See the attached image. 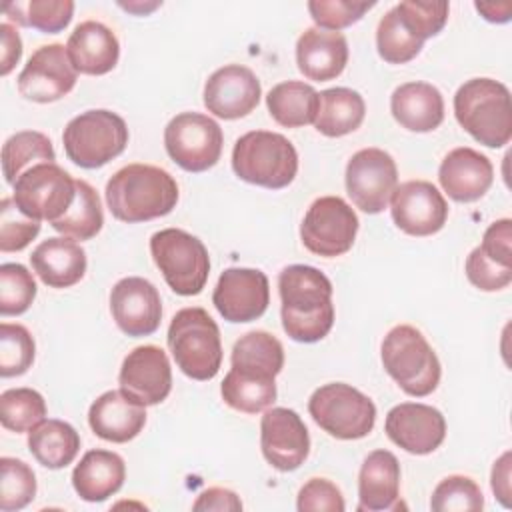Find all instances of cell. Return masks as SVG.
<instances>
[{"label": "cell", "instance_id": "43", "mask_svg": "<svg viewBox=\"0 0 512 512\" xmlns=\"http://www.w3.org/2000/svg\"><path fill=\"white\" fill-rule=\"evenodd\" d=\"M430 508L436 512H476L484 508V496L472 478L452 474L434 488Z\"/></svg>", "mask_w": 512, "mask_h": 512}, {"label": "cell", "instance_id": "15", "mask_svg": "<svg viewBox=\"0 0 512 512\" xmlns=\"http://www.w3.org/2000/svg\"><path fill=\"white\" fill-rule=\"evenodd\" d=\"M212 304L228 322H252L260 318L270 304V284L262 270L226 268L214 288Z\"/></svg>", "mask_w": 512, "mask_h": 512}, {"label": "cell", "instance_id": "33", "mask_svg": "<svg viewBox=\"0 0 512 512\" xmlns=\"http://www.w3.org/2000/svg\"><path fill=\"white\" fill-rule=\"evenodd\" d=\"M28 450L38 464L50 470H60L76 458L80 450V436L72 424L48 418L28 432Z\"/></svg>", "mask_w": 512, "mask_h": 512}, {"label": "cell", "instance_id": "12", "mask_svg": "<svg viewBox=\"0 0 512 512\" xmlns=\"http://www.w3.org/2000/svg\"><path fill=\"white\" fill-rule=\"evenodd\" d=\"M358 232V216L340 196L316 198L300 224V238L306 250L316 256L336 258L346 254Z\"/></svg>", "mask_w": 512, "mask_h": 512}, {"label": "cell", "instance_id": "45", "mask_svg": "<svg viewBox=\"0 0 512 512\" xmlns=\"http://www.w3.org/2000/svg\"><path fill=\"white\" fill-rule=\"evenodd\" d=\"M40 232V220L28 218L18 210L12 198L0 202V250L18 252L24 250Z\"/></svg>", "mask_w": 512, "mask_h": 512}, {"label": "cell", "instance_id": "44", "mask_svg": "<svg viewBox=\"0 0 512 512\" xmlns=\"http://www.w3.org/2000/svg\"><path fill=\"white\" fill-rule=\"evenodd\" d=\"M406 28L422 42L436 36L448 22V2H418L406 0L394 6Z\"/></svg>", "mask_w": 512, "mask_h": 512}, {"label": "cell", "instance_id": "40", "mask_svg": "<svg viewBox=\"0 0 512 512\" xmlns=\"http://www.w3.org/2000/svg\"><path fill=\"white\" fill-rule=\"evenodd\" d=\"M36 496V476L18 458H0V510L14 512L26 508Z\"/></svg>", "mask_w": 512, "mask_h": 512}, {"label": "cell", "instance_id": "21", "mask_svg": "<svg viewBox=\"0 0 512 512\" xmlns=\"http://www.w3.org/2000/svg\"><path fill=\"white\" fill-rule=\"evenodd\" d=\"M120 390L144 406L160 404L172 390V368L160 346H136L122 362L118 374Z\"/></svg>", "mask_w": 512, "mask_h": 512}, {"label": "cell", "instance_id": "28", "mask_svg": "<svg viewBox=\"0 0 512 512\" xmlns=\"http://www.w3.org/2000/svg\"><path fill=\"white\" fill-rule=\"evenodd\" d=\"M30 264L46 286L70 288L86 272V252L74 238L54 236L32 250Z\"/></svg>", "mask_w": 512, "mask_h": 512}, {"label": "cell", "instance_id": "1", "mask_svg": "<svg viewBox=\"0 0 512 512\" xmlns=\"http://www.w3.org/2000/svg\"><path fill=\"white\" fill-rule=\"evenodd\" d=\"M284 332L304 344L322 340L334 324L332 282L314 266L292 264L278 276Z\"/></svg>", "mask_w": 512, "mask_h": 512}, {"label": "cell", "instance_id": "13", "mask_svg": "<svg viewBox=\"0 0 512 512\" xmlns=\"http://www.w3.org/2000/svg\"><path fill=\"white\" fill-rule=\"evenodd\" d=\"M398 186L394 158L380 148H362L346 164V192L366 214L382 212Z\"/></svg>", "mask_w": 512, "mask_h": 512}, {"label": "cell", "instance_id": "35", "mask_svg": "<svg viewBox=\"0 0 512 512\" xmlns=\"http://www.w3.org/2000/svg\"><path fill=\"white\" fill-rule=\"evenodd\" d=\"M42 162H56L54 146L42 132H16L2 146V174L8 184H14L26 170Z\"/></svg>", "mask_w": 512, "mask_h": 512}, {"label": "cell", "instance_id": "25", "mask_svg": "<svg viewBox=\"0 0 512 512\" xmlns=\"http://www.w3.org/2000/svg\"><path fill=\"white\" fill-rule=\"evenodd\" d=\"M88 424L98 438L124 444L142 432L146 424V406L124 390H108L92 402Z\"/></svg>", "mask_w": 512, "mask_h": 512}, {"label": "cell", "instance_id": "48", "mask_svg": "<svg viewBox=\"0 0 512 512\" xmlns=\"http://www.w3.org/2000/svg\"><path fill=\"white\" fill-rule=\"evenodd\" d=\"M192 510H218V512L232 510V512H238V510H242V502H240L236 492L216 486V488L204 490L196 498V502L192 504Z\"/></svg>", "mask_w": 512, "mask_h": 512}, {"label": "cell", "instance_id": "3", "mask_svg": "<svg viewBox=\"0 0 512 512\" xmlns=\"http://www.w3.org/2000/svg\"><path fill=\"white\" fill-rule=\"evenodd\" d=\"M454 116L476 142L488 148H502L512 138L510 90L498 80H466L454 94Z\"/></svg>", "mask_w": 512, "mask_h": 512}, {"label": "cell", "instance_id": "18", "mask_svg": "<svg viewBox=\"0 0 512 512\" xmlns=\"http://www.w3.org/2000/svg\"><path fill=\"white\" fill-rule=\"evenodd\" d=\"M110 312L116 326L128 336H150L162 318V300L152 282L128 276L114 284L110 292Z\"/></svg>", "mask_w": 512, "mask_h": 512}, {"label": "cell", "instance_id": "49", "mask_svg": "<svg viewBox=\"0 0 512 512\" xmlns=\"http://www.w3.org/2000/svg\"><path fill=\"white\" fill-rule=\"evenodd\" d=\"M0 36H2V50H0V74L6 76L10 74V70L20 62V56H22V40H20V34L18 30L4 22L0 24Z\"/></svg>", "mask_w": 512, "mask_h": 512}, {"label": "cell", "instance_id": "41", "mask_svg": "<svg viewBox=\"0 0 512 512\" xmlns=\"http://www.w3.org/2000/svg\"><path fill=\"white\" fill-rule=\"evenodd\" d=\"M36 298V280L26 266L6 262L0 266V314H24Z\"/></svg>", "mask_w": 512, "mask_h": 512}, {"label": "cell", "instance_id": "39", "mask_svg": "<svg viewBox=\"0 0 512 512\" xmlns=\"http://www.w3.org/2000/svg\"><path fill=\"white\" fill-rule=\"evenodd\" d=\"M46 420V402L32 388H10L0 394V422L12 432H30Z\"/></svg>", "mask_w": 512, "mask_h": 512}, {"label": "cell", "instance_id": "8", "mask_svg": "<svg viewBox=\"0 0 512 512\" xmlns=\"http://www.w3.org/2000/svg\"><path fill=\"white\" fill-rule=\"evenodd\" d=\"M150 254L166 284L180 296H196L210 274L208 250L186 230L164 228L150 238Z\"/></svg>", "mask_w": 512, "mask_h": 512}, {"label": "cell", "instance_id": "17", "mask_svg": "<svg viewBox=\"0 0 512 512\" xmlns=\"http://www.w3.org/2000/svg\"><path fill=\"white\" fill-rule=\"evenodd\" d=\"M260 448L272 468L280 472L300 468L310 452V436L298 412L268 408L260 420Z\"/></svg>", "mask_w": 512, "mask_h": 512}, {"label": "cell", "instance_id": "6", "mask_svg": "<svg viewBox=\"0 0 512 512\" xmlns=\"http://www.w3.org/2000/svg\"><path fill=\"white\" fill-rule=\"evenodd\" d=\"M232 170L248 184L280 190L298 172V152L278 132L252 130L236 140L232 148Z\"/></svg>", "mask_w": 512, "mask_h": 512}, {"label": "cell", "instance_id": "47", "mask_svg": "<svg viewBox=\"0 0 512 512\" xmlns=\"http://www.w3.org/2000/svg\"><path fill=\"white\" fill-rule=\"evenodd\" d=\"M296 508L300 512H342L346 504L336 484L326 478H310L298 492Z\"/></svg>", "mask_w": 512, "mask_h": 512}, {"label": "cell", "instance_id": "27", "mask_svg": "<svg viewBox=\"0 0 512 512\" xmlns=\"http://www.w3.org/2000/svg\"><path fill=\"white\" fill-rule=\"evenodd\" d=\"M348 62V42L342 32L306 28L296 42L298 70L314 82H328L340 76Z\"/></svg>", "mask_w": 512, "mask_h": 512}, {"label": "cell", "instance_id": "10", "mask_svg": "<svg viewBox=\"0 0 512 512\" xmlns=\"http://www.w3.org/2000/svg\"><path fill=\"white\" fill-rule=\"evenodd\" d=\"M12 200L34 220H60L76 198V180L56 162H42L26 170L12 184Z\"/></svg>", "mask_w": 512, "mask_h": 512}, {"label": "cell", "instance_id": "9", "mask_svg": "<svg viewBox=\"0 0 512 512\" xmlns=\"http://www.w3.org/2000/svg\"><path fill=\"white\" fill-rule=\"evenodd\" d=\"M308 412L324 432L338 440L364 438L376 422L374 402L344 382L316 388L308 400Z\"/></svg>", "mask_w": 512, "mask_h": 512}, {"label": "cell", "instance_id": "24", "mask_svg": "<svg viewBox=\"0 0 512 512\" xmlns=\"http://www.w3.org/2000/svg\"><path fill=\"white\" fill-rule=\"evenodd\" d=\"M442 190L456 202L480 200L494 182V166L488 156L474 148L460 146L450 150L438 168Z\"/></svg>", "mask_w": 512, "mask_h": 512}, {"label": "cell", "instance_id": "20", "mask_svg": "<svg viewBox=\"0 0 512 512\" xmlns=\"http://www.w3.org/2000/svg\"><path fill=\"white\" fill-rule=\"evenodd\" d=\"M386 436L410 454H430L446 438V420L434 406L402 402L386 414Z\"/></svg>", "mask_w": 512, "mask_h": 512}, {"label": "cell", "instance_id": "29", "mask_svg": "<svg viewBox=\"0 0 512 512\" xmlns=\"http://www.w3.org/2000/svg\"><path fill=\"white\" fill-rule=\"evenodd\" d=\"M400 496V464L388 450L370 452L358 474V510H396Z\"/></svg>", "mask_w": 512, "mask_h": 512}, {"label": "cell", "instance_id": "5", "mask_svg": "<svg viewBox=\"0 0 512 512\" xmlns=\"http://www.w3.org/2000/svg\"><path fill=\"white\" fill-rule=\"evenodd\" d=\"M168 348L176 366L192 380H212L222 366L218 324L200 308L190 306L174 314L168 326Z\"/></svg>", "mask_w": 512, "mask_h": 512}, {"label": "cell", "instance_id": "14", "mask_svg": "<svg viewBox=\"0 0 512 512\" xmlns=\"http://www.w3.org/2000/svg\"><path fill=\"white\" fill-rule=\"evenodd\" d=\"M78 80L66 46L54 42L40 46L18 74V92L32 102L48 104L64 98Z\"/></svg>", "mask_w": 512, "mask_h": 512}, {"label": "cell", "instance_id": "51", "mask_svg": "<svg viewBox=\"0 0 512 512\" xmlns=\"http://www.w3.org/2000/svg\"><path fill=\"white\" fill-rule=\"evenodd\" d=\"M474 8H476L488 22L504 24V22H508L510 16H512V4H510V2H502V4H484V2H476Z\"/></svg>", "mask_w": 512, "mask_h": 512}, {"label": "cell", "instance_id": "22", "mask_svg": "<svg viewBox=\"0 0 512 512\" xmlns=\"http://www.w3.org/2000/svg\"><path fill=\"white\" fill-rule=\"evenodd\" d=\"M468 280L484 290L496 292L512 282V220L502 218L492 222L480 246L466 258Z\"/></svg>", "mask_w": 512, "mask_h": 512}, {"label": "cell", "instance_id": "42", "mask_svg": "<svg viewBox=\"0 0 512 512\" xmlns=\"http://www.w3.org/2000/svg\"><path fill=\"white\" fill-rule=\"evenodd\" d=\"M34 338L22 324H0V376L12 378L28 372L34 362Z\"/></svg>", "mask_w": 512, "mask_h": 512}, {"label": "cell", "instance_id": "4", "mask_svg": "<svg viewBox=\"0 0 512 512\" xmlns=\"http://www.w3.org/2000/svg\"><path fill=\"white\" fill-rule=\"evenodd\" d=\"M380 356L388 376L408 396H428L440 384V360L424 334L410 324H398L384 336Z\"/></svg>", "mask_w": 512, "mask_h": 512}, {"label": "cell", "instance_id": "19", "mask_svg": "<svg viewBox=\"0 0 512 512\" xmlns=\"http://www.w3.org/2000/svg\"><path fill=\"white\" fill-rule=\"evenodd\" d=\"M260 96V80L242 64H226L214 70L204 84L206 110L224 120L248 116L258 106Z\"/></svg>", "mask_w": 512, "mask_h": 512}, {"label": "cell", "instance_id": "46", "mask_svg": "<svg viewBox=\"0 0 512 512\" xmlns=\"http://www.w3.org/2000/svg\"><path fill=\"white\" fill-rule=\"evenodd\" d=\"M374 2H352V0H312L308 2V12L312 20L330 32H338L346 26L358 22Z\"/></svg>", "mask_w": 512, "mask_h": 512}, {"label": "cell", "instance_id": "32", "mask_svg": "<svg viewBox=\"0 0 512 512\" xmlns=\"http://www.w3.org/2000/svg\"><path fill=\"white\" fill-rule=\"evenodd\" d=\"M366 114L364 98L344 86L328 88L318 94V112L314 126L328 138H338L360 128Z\"/></svg>", "mask_w": 512, "mask_h": 512}, {"label": "cell", "instance_id": "11", "mask_svg": "<svg viewBox=\"0 0 512 512\" xmlns=\"http://www.w3.org/2000/svg\"><path fill=\"white\" fill-rule=\"evenodd\" d=\"M224 134L216 120L200 112H182L164 128L168 156L186 172L212 168L222 154Z\"/></svg>", "mask_w": 512, "mask_h": 512}, {"label": "cell", "instance_id": "31", "mask_svg": "<svg viewBox=\"0 0 512 512\" xmlns=\"http://www.w3.org/2000/svg\"><path fill=\"white\" fill-rule=\"evenodd\" d=\"M126 478V464L112 450H88L72 472V486L86 502H102L116 494Z\"/></svg>", "mask_w": 512, "mask_h": 512}, {"label": "cell", "instance_id": "37", "mask_svg": "<svg viewBox=\"0 0 512 512\" xmlns=\"http://www.w3.org/2000/svg\"><path fill=\"white\" fill-rule=\"evenodd\" d=\"M4 14L22 26L36 28L44 34H56L64 30L74 14V2L70 0H28L4 4Z\"/></svg>", "mask_w": 512, "mask_h": 512}, {"label": "cell", "instance_id": "7", "mask_svg": "<svg viewBox=\"0 0 512 512\" xmlns=\"http://www.w3.org/2000/svg\"><path fill=\"white\" fill-rule=\"evenodd\" d=\"M62 144L68 160L80 168L94 170L124 152L128 126L116 112L86 110L66 124Z\"/></svg>", "mask_w": 512, "mask_h": 512}, {"label": "cell", "instance_id": "2", "mask_svg": "<svg viewBox=\"0 0 512 512\" xmlns=\"http://www.w3.org/2000/svg\"><path fill=\"white\" fill-rule=\"evenodd\" d=\"M178 202V184L164 168L128 164L106 184V204L120 222L136 224L170 214Z\"/></svg>", "mask_w": 512, "mask_h": 512}, {"label": "cell", "instance_id": "23", "mask_svg": "<svg viewBox=\"0 0 512 512\" xmlns=\"http://www.w3.org/2000/svg\"><path fill=\"white\" fill-rule=\"evenodd\" d=\"M232 368L226 378L258 386H276V376L284 366V348L266 330H252L240 336L230 356Z\"/></svg>", "mask_w": 512, "mask_h": 512}, {"label": "cell", "instance_id": "26", "mask_svg": "<svg viewBox=\"0 0 512 512\" xmlns=\"http://www.w3.org/2000/svg\"><path fill=\"white\" fill-rule=\"evenodd\" d=\"M66 54L76 72L102 76L118 64L120 44L106 24L86 20L72 30L66 42Z\"/></svg>", "mask_w": 512, "mask_h": 512}, {"label": "cell", "instance_id": "30", "mask_svg": "<svg viewBox=\"0 0 512 512\" xmlns=\"http://www.w3.org/2000/svg\"><path fill=\"white\" fill-rule=\"evenodd\" d=\"M390 112L410 132H432L444 120V98L428 82H406L392 92Z\"/></svg>", "mask_w": 512, "mask_h": 512}, {"label": "cell", "instance_id": "16", "mask_svg": "<svg viewBox=\"0 0 512 512\" xmlns=\"http://www.w3.org/2000/svg\"><path fill=\"white\" fill-rule=\"evenodd\" d=\"M394 224L410 236H432L448 218V204L442 192L428 180H408L396 186L390 198Z\"/></svg>", "mask_w": 512, "mask_h": 512}, {"label": "cell", "instance_id": "38", "mask_svg": "<svg viewBox=\"0 0 512 512\" xmlns=\"http://www.w3.org/2000/svg\"><path fill=\"white\" fill-rule=\"evenodd\" d=\"M424 42L414 36L406 24L400 20L396 8H390L378 22L376 28V48L384 62L406 64L416 58Z\"/></svg>", "mask_w": 512, "mask_h": 512}, {"label": "cell", "instance_id": "50", "mask_svg": "<svg viewBox=\"0 0 512 512\" xmlns=\"http://www.w3.org/2000/svg\"><path fill=\"white\" fill-rule=\"evenodd\" d=\"M510 452H504L492 466V492L494 496L500 500L502 506L510 508L512 502H510V494H512V488H510Z\"/></svg>", "mask_w": 512, "mask_h": 512}, {"label": "cell", "instance_id": "36", "mask_svg": "<svg viewBox=\"0 0 512 512\" xmlns=\"http://www.w3.org/2000/svg\"><path fill=\"white\" fill-rule=\"evenodd\" d=\"M102 224L104 212L98 192L86 180H76V198L68 212L52 222V228L62 236L82 242L94 238L102 230Z\"/></svg>", "mask_w": 512, "mask_h": 512}, {"label": "cell", "instance_id": "34", "mask_svg": "<svg viewBox=\"0 0 512 512\" xmlns=\"http://www.w3.org/2000/svg\"><path fill=\"white\" fill-rule=\"evenodd\" d=\"M266 106L280 126L300 128L314 122L318 112V92L306 82H280L268 92Z\"/></svg>", "mask_w": 512, "mask_h": 512}]
</instances>
